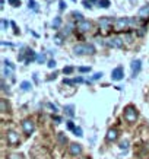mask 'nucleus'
<instances>
[{"label":"nucleus","mask_w":149,"mask_h":159,"mask_svg":"<svg viewBox=\"0 0 149 159\" xmlns=\"http://www.w3.org/2000/svg\"><path fill=\"white\" fill-rule=\"evenodd\" d=\"M73 54L75 56H92V54H95V47H94V44H76V45H73L72 48Z\"/></svg>","instance_id":"nucleus-1"},{"label":"nucleus","mask_w":149,"mask_h":159,"mask_svg":"<svg viewBox=\"0 0 149 159\" xmlns=\"http://www.w3.org/2000/svg\"><path fill=\"white\" fill-rule=\"evenodd\" d=\"M123 118H124L129 124H133L137 120V110L133 105H127L123 111Z\"/></svg>","instance_id":"nucleus-2"},{"label":"nucleus","mask_w":149,"mask_h":159,"mask_svg":"<svg viewBox=\"0 0 149 159\" xmlns=\"http://www.w3.org/2000/svg\"><path fill=\"white\" fill-rule=\"evenodd\" d=\"M130 25H133V19H130V18H119L114 20L115 31H123V29L129 28Z\"/></svg>","instance_id":"nucleus-3"},{"label":"nucleus","mask_w":149,"mask_h":159,"mask_svg":"<svg viewBox=\"0 0 149 159\" xmlns=\"http://www.w3.org/2000/svg\"><path fill=\"white\" fill-rule=\"evenodd\" d=\"M6 142L9 146H16L21 143V137L15 130H7L6 131Z\"/></svg>","instance_id":"nucleus-4"},{"label":"nucleus","mask_w":149,"mask_h":159,"mask_svg":"<svg viewBox=\"0 0 149 159\" xmlns=\"http://www.w3.org/2000/svg\"><path fill=\"white\" fill-rule=\"evenodd\" d=\"M22 130H24V133L26 136H31L35 131V123L31 118H25L22 121Z\"/></svg>","instance_id":"nucleus-5"},{"label":"nucleus","mask_w":149,"mask_h":159,"mask_svg":"<svg viewBox=\"0 0 149 159\" xmlns=\"http://www.w3.org/2000/svg\"><path fill=\"white\" fill-rule=\"evenodd\" d=\"M124 44V39L120 38V37H111V38L107 39L105 45H108L110 48H121Z\"/></svg>","instance_id":"nucleus-6"},{"label":"nucleus","mask_w":149,"mask_h":159,"mask_svg":"<svg viewBox=\"0 0 149 159\" xmlns=\"http://www.w3.org/2000/svg\"><path fill=\"white\" fill-rule=\"evenodd\" d=\"M98 24H100V28L107 32V31H110V28L114 25V19H113V18H108V16H104V18H100Z\"/></svg>","instance_id":"nucleus-7"},{"label":"nucleus","mask_w":149,"mask_h":159,"mask_svg":"<svg viewBox=\"0 0 149 159\" xmlns=\"http://www.w3.org/2000/svg\"><path fill=\"white\" fill-rule=\"evenodd\" d=\"M92 29V22L91 20H81V22H77V31H79V32H82V34H83V32H89V31H91Z\"/></svg>","instance_id":"nucleus-8"},{"label":"nucleus","mask_w":149,"mask_h":159,"mask_svg":"<svg viewBox=\"0 0 149 159\" xmlns=\"http://www.w3.org/2000/svg\"><path fill=\"white\" fill-rule=\"evenodd\" d=\"M123 77H124V70H123V67H121V66L113 69V72H111V79H113V80L119 82V80H121Z\"/></svg>","instance_id":"nucleus-9"},{"label":"nucleus","mask_w":149,"mask_h":159,"mask_svg":"<svg viewBox=\"0 0 149 159\" xmlns=\"http://www.w3.org/2000/svg\"><path fill=\"white\" fill-rule=\"evenodd\" d=\"M69 153L72 155V156H81L82 155V145H79V143H70V146H69Z\"/></svg>","instance_id":"nucleus-10"},{"label":"nucleus","mask_w":149,"mask_h":159,"mask_svg":"<svg viewBox=\"0 0 149 159\" xmlns=\"http://www.w3.org/2000/svg\"><path fill=\"white\" fill-rule=\"evenodd\" d=\"M3 77H9L12 76V73H13V64L9 61V60H3Z\"/></svg>","instance_id":"nucleus-11"},{"label":"nucleus","mask_w":149,"mask_h":159,"mask_svg":"<svg viewBox=\"0 0 149 159\" xmlns=\"http://www.w3.org/2000/svg\"><path fill=\"white\" fill-rule=\"evenodd\" d=\"M130 67H132V76L136 77L137 75H139L140 69H142V61H140L139 58H137V60H133L132 64H130Z\"/></svg>","instance_id":"nucleus-12"},{"label":"nucleus","mask_w":149,"mask_h":159,"mask_svg":"<svg viewBox=\"0 0 149 159\" xmlns=\"http://www.w3.org/2000/svg\"><path fill=\"white\" fill-rule=\"evenodd\" d=\"M117 139H119V130H117V129H110V130L107 131L105 140L108 143H113V142H115Z\"/></svg>","instance_id":"nucleus-13"},{"label":"nucleus","mask_w":149,"mask_h":159,"mask_svg":"<svg viewBox=\"0 0 149 159\" xmlns=\"http://www.w3.org/2000/svg\"><path fill=\"white\" fill-rule=\"evenodd\" d=\"M35 58H37V56H35L34 50H26V60H25V63L29 64V63L32 61V60H35Z\"/></svg>","instance_id":"nucleus-14"},{"label":"nucleus","mask_w":149,"mask_h":159,"mask_svg":"<svg viewBox=\"0 0 149 159\" xmlns=\"http://www.w3.org/2000/svg\"><path fill=\"white\" fill-rule=\"evenodd\" d=\"M149 16V5H145L139 9V18H148Z\"/></svg>","instance_id":"nucleus-15"},{"label":"nucleus","mask_w":149,"mask_h":159,"mask_svg":"<svg viewBox=\"0 0 149 159\" xmlns=\"http://www.w3.org/2000/svg\"><path fill=\"white\" fill-rule=\"evenodd\" d=\"M0 110H2V112H7V110H9L7 101H6L5 98H2V99H0Z\"/></svg>","instance_id":"nucleus-16"},{"label":"nucleus","mask_w":149,"mask_h":159,"mask_svg":"<svg viewBox=\"0 0 149 159\" xmlns=\"http://www.w3.org/2000/svg\"><path fill=\"white\" fill-rule=\"evenodd\" d=\"M70 34H72V24H68L64 26V29L62 31V35L63 37H69Z\"/></svg>","instance_id":"nucleus-17"},{"label":"nucleus","mask_w":149,"mask_h":159,"mask_svg":"<svg viewBox=\"0 0 149 159\" xmlns=\"http://www.w3.org/2000/svg\"><path fill=\"white\" fill-rule=\"evenodd\" d=\"M75 108H73V105H68L64 107V111H66V114H68L69 117H75Z\"/></svg>","instance_id":"nucleus-18"},{"label":"nucleus","mask_w":149,"mask_h":159,"mask_svg":"<svg viewBox=\"0 0 149 159\" xmlns=\"http://www.w3.org/2000/svg\"><path fill=\"white\" fill-rule=\"evenodd\" d=\"M32 88V85H31V82H28V80H25V82L21 83V89L22 91H29Z\"/></svg>","instance_id":"nucleus-19"},{"label":"nucleus","mask_w":149,"mask_h":159,"mask_svg":"<svg viewBox=\"0 0 149 159\" xmlns=\"http://www.w3.org/2000/svg\"><path fill=\"white\" fill-rule=\"evenodd\" d=\"M60 25H62V18H60V16H57V18L53 20V28L54 29H58V28H60Z\"/></svg>","instance_id":"nucleus-20"},{"label":"nucleus","mask_w":149,"mask_h":159,"mask_svg":"<svg viewBox=\"0 0 149 159\" xmlns=\"http://www.w3.org/2000/svg\"><path fill=\"white\" fill-rule=\"evenodd\" d=\"M63 38H64V37H63L62 34H57L56 37H54V43L57 44V45H62V44H63Z\"/></svg>","instance_id":"nucleus-21"},{"label":"nucleus","mask_w":149,"mask_h":159,"mask_svg":"<svg viewBox=\"0 0 149 159\" xmlns=\"http://www.w3.org/2000/svg\"><path fill=\"white\" fill-rule=\"evenodd\" d=\"M98 5H100V7L107 9V7H110V0H100V2H98Z\"/></svg>","instance_id":"nucleus-22"},{"label":"nucleus","mask_w":149,"mask_h":159,"mask_svg":"<svg viewBox=\"0 0 149 159\" xmlns=\"http://www.w3.org/2000/svg\"><path fill=\"white\" fill-rule=\"evenodd\" d=\"M72 16H73V18H75L76 20H79V22H81V20H83V15H82L81 12H76V10H75V12L72 13Z\"/></svg>","instance_id":"nucleus-23"},{"label":"nucleus","mask_w":149,"mask_h":159,"mask_svg":"<svg viewBox=\"0 0 149 159\" xmlns=\"http://www.w3.org/2000/svg\"><path fill=\"white\" fill-rule=\"evenodd\" d=\"M119 148H120L121 150H126L127 148H129V140H123V142H120V145H119Z\"/></svg>","instance_id":"nucleus-24"},{"label":"nucleus","mask_w":149,"mask_h":159,"mask_svg":"<svg viewBox=\"0 0 149 159\" xmlns=\"http://www.w3.org/2000/svg\"><path fill=\"white\" fill-rule=\"evenodd\" d=\"M101 77H102V73H95V75H94V76H92L91 79L88 80V82L91 83V82H94V80H98V79H101Z\"/></svg>","instance_id":"nucleus-25"},{"label":"nucleus","mask_w":149,"mask_h":159,"mask_svg":"<svg viewBox=\"0 0 149 159\" xmlns=\"http://www.w3.org/2000/svg\"><path fill=\"white\" fill-rule=\"evenodd\" d=\"M58 142H60L62 145H66V142H68V139L64 137V134H63V133H58Z\"/></svg>","instance_id":"nucleus-26"},{"label":"nucleus","mask_w":149,"mask_h":159,"mask_svg":"<svg viewBox=\"0 0 149 159\" xmlns=\"http://www.w3.org/2000/svg\"><path fill=\"white\" fill-rule=\"evenodd\" d=\"M73 133H75L76 136H79V137H81V136H83V131H82L81 127H75V130H73Z\"/></svg>","instance_id":"nucleus-27"},{"label":"nucleus","mask_w":149,"mask_h":159,"mask_svg":"<svg viewBox=\"0 0 149 159\" xmlns=\"http://www.w3.org/2000/svg\"><path fill=\"white\" fill-rule=\"evenodd\" d=\"M28 6H29V9L37 10V3H35V0H29V2H28Z\"/></svg>","instance_id":"nucleus-28"},{"label":"nucleus","mask_w":149,"mask_h":159,"mask_svg":"<svg viewBox=\"0 0 149 159\" xmlns=\"http://www.w3.org/2000/svg\"><path fill=\"white\" fill-rule=\"evenodd\" d=\"M72 72H73V67H72V66H68V67L63 69V73H64V75H70Z\"/></svg>","instance_id":"nucleus-29"},{"label":"nucleus","mask_w":149,"mask_h":159,"mask_svg":"<svg viewBox=\"0 0 149 159\" xmlns=\"http://www.w3.org/2000/svg\"><path fill=\"white\" fill-rule=\"evenodd\" d=\"M7 2H9V3L13 6V7H18V6H21V2H19V0H7Z\"/></svg>","instance_id":"nucleus-30"},{"label":"nucleus","mask_w":149,"mask_h":159,"mask_svg":"<svg viewBox=\"0 0 149 159\" xmlns=\"http://www.w3.org/2000/svg\"><path fill=\"white\" fill-rule=\"evenodd\" d=\"M37 61H38V63H44V61H45V56H44V54H38V56H37Z\"/></svg>","instance_id":"nucleus-31"},{"label":"nucleus","mask_w":149,"mask_h":159,"mask_svg":"<svg viewBox=\"0 0 149 159\" xmlns=\"http://www.w3.org/2000/svg\"><path fill=\"white\" fill-rule=\"evenodd\" d=\"M83 6H85L86 9H92V3L91 2H88V0H83Z\"/></svg>","instance_id":"nucleus-32"},{"label":"nucleus","mask_w":149,"mask_h":159,"mask_svg":"<svg viewBox=\"0 0 149 159\" xmlns=\"http://www.w3.org/2000/svg\"><path fill=\"white\" fill-rule=\"evenodd\" d=\"M63 83H64V85H73V83H75V79H64Z\"/></svg>","instance_id":"nucleus-33"},{"label":"nucleus","mask_w":149,"mask_h":159,"mask_svg":"<svg viewBox=\"0 0 149 159\" xmlns=\"http://www.w3.org/2000/svg\"><path fill=\"white\" fill-rule=\"evenodd\" d=\"M9 26V20H6V19H2V28L3 29H6Z\"/></svg>","instance_id":"nucleus-34"},{"label":"nucleus","mask_w":149,"mask_h":159,"mask_svg":"<svg viewBox=\"0 0 149 159\" xmlns=\"http://www.w3.org/2000/svg\"><path fill=\"white\" fill-rule=\"evenodd\" d=\"M7 159H21V156L18 153H10L9 156H7Z\"/></svg>","instance_id":"nucleus-35"},{"label":"nucleus","mask_w":149,"mask_h":159,"mask_svg":"<svg viewBox=\"0 0 149 159\" xmlns=\"http://www.w3.org/2000/svg\"><path fill=\"white\" fill-rule=\"evenodd\" d=\"M77 70L81 73H86V72H91V67H79Z\"/></svg>","instance_id":"nucleus-36"},{"label":"nucleus","mask_w":149,"mask_h":159,"mask_svg":"<svg viewBox=\"0 0 149 159\" xmlns=\"http://www.w3.org/2000/svg\"><path fill=\"white\" fill-rule=\"evenodd\" d=\"M2 91L3 92H9V86H6V83H5V80H2Z\"/></svg>","instance_id":"nucleus-37"},{"label":"nucleus","mask_w":149,"mask_h":159,"mask_svg":"<svg viewBox=\"0 0 149 159\" xmlns=\"http://www.w3.org/2000/svg\"><path fill=\"white\" fill-rule=\"evenodd\" d=\"M47 66H48L50 69H54V67H56V61H54V60H50Z\"/></svg>","instance_id":"nucleus-38"},{"label":"nucleus","mask_w":149,"mask_h":159,"mask_svg":"<svg viewBox=\"0 0 149 159\" xmlns=\"http://www.w3.org/2000/svg\"><path fill=\"white\" fill-rule=\"evenodd\" d=\"M66 123H68V129H69V130H75V125H73L72 121L69 120V121H66Z\"/></svg>","instance_id":"nucleus-39"},{"label":"nucleus","mask_w":149,"mask_h":159,"mask_svg":"<svg viewBox=\"0 0 149 159\" xmlns=\"http://www.w3.org/2000/svg\"><path fill=\"white\" fill-rule=\"evenodd\" d=\"M48 107H50V108H51V110L54 111V114L57 112V107H56V105H53V104H48Z\"/></svg>","instance_id":"nucleus-40"},{"label":"nucleus","mask_w":149,"mask_h":159,"mask_svg":"<svg viewBox=\"0 0 149 159\" xmlns=\"http://www.w3.org/2000/svg\"><path fill=\"white\" fill-rule=\"evenodd\" d=\"M83 82V77H75V83H82Z\"/></svg>","instance_id":"nucleus-41"},{"label":"nucleus","mask_w":149,"mask_h":159,"mask_svg":"<svg viewBox=\"0 0 149 159\" xmlns=\"http://www.w3.org/2000/svg\"><path fill=\"white\" fill-rule=\"evenodd\" d=\"M64 7H66V3H64V2H60V10H64Z\"/></svg>","instance_id":"nucleus-42"},{"label":"nucleus","mask_w":149,"mask_h":159,"mask_svg":"<svg viewBox=\"0 0 149 159\" xmlns=\"http://www.w3.org/2000/svg\"><path fill=\"white\" fill-rule=\"evenodd\" d=\"M54 121H56V124H60V121H62V118H60V117H56V118H54Z\"/></svg>","instance_id":"nucleus-43"},{"label":"nucleus","mask_w":149,"mask_h":159,"mask_svg":"<svg viewBox=\"0 0 149 159\" xmlns=\"http://www.w3.org/2000/svg\"><path fill=\"white\" fill-rule=\"evenodd\" d=\"M88 2H91L92 5H95V3H96V0H88Z\"/></svg>","instance_id":"nucleus-44"}]
</instances>
